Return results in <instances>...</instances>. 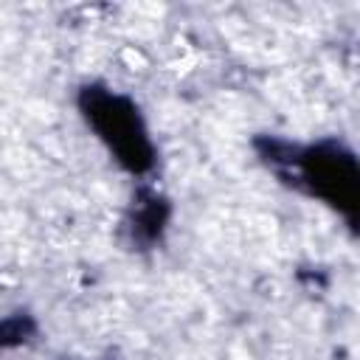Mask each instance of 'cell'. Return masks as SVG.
Returning <instances> with one entry per match:
<instances>
[{
  "instance_id": "277c9868",
  "label": "cell",
  "mask_w": 360,
  "mask_h": 360,
  "mask_svg": "<svg viewBox=\"0 0 360 360\" xmlns=\"http://www.w3.org/2000/svg\"><path fill=\"white\" fill-rule=\"evenodd\" d=\"M37 332V321L28 312H11L6 318H0V352L22 346L34 338Z\"/></svg>"
},
{
  "instance_id": "7a4b0ae2",
  "label": "cell",
  "mask_w": 360,
  "mask_h": 360,
  "mask_svg": "<svg viewBox=\"0 0 360 360\" xmlns=\"http://www.w3.org/2000/svg\"><path fill=\"white\" fill-rule=\"evenodd\" d=\"M287 183L304 186L309 194L323 197L332 202L338 211H343L354 222L357 211V186H360V172L352 158L340 143L323 141L318 146H295V155L281 174Z\"/></svg>"
},
{
  "instance_id": "3957f363",
  "label": "cell",
  "mask_w": 360,
  "mask_h": 360,
  "mask_svg": "<svg viewBox=\"0 0 360 360\" xmlns=\"http://www.w3.org/2000/svg\"><path fill=\"white\" fill-rule=\"evenodd\" d=\"M169 214H172V205H169V200L163 194H158L152 188H141L135 194L132 211L127 217V231H129L132 245H138L141 250L152 248L163 236Z\"/></svg>"
},
{
  "instance_id": "6da1fadb",
  "label": "cell",
  "mask_w": 360,
  "mask_h": 360,
  "mask_svg": "<svg viewBox=\"0 0 360 360\" xmlns=\"http://www.w3.org/2000/svg\"><path fill=\"white\" fill-rule=\"evenodd\" d=\"M79 110L124 169L143 174L155 166V146L146 135L143 118L127 96H118L101 84H87L79 93Z\"/></svg>"
}]
</instances>
